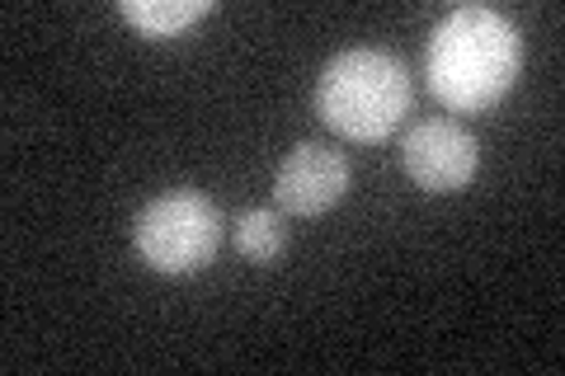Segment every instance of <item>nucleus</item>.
<instances>
[{
  "mask_svg": "<svg viewBox=\"0 0 565 376\" xmlns=\"http://www.w3.org/2000/svg\"><path fill=\"white\" fill-rule=\"evenodd\" d=\"M523 66V39L514 20L486 6L452 10L444 24L429 33L424 47V71H429L434 99L452 114H481L494 99L509 95Z\"/></svg>",
  "mask_w": 565,
  "mask_h": 376,
  "instance_id": "obj_1",
  "label": "nucleus"
},
{
  "mask_svg": "<svg viewBox=\"0 0 565 376\" xmlns=\"http://www.w3.org/2000/svg\"><path fill=\"white\" fill-rule=\"evenodd\" d=\"M316 109L349 141H382L411 114V76L392 52L349 47L321 71Z\"/></svg>",
  "mask_w": 565,
  "mask_h": 376,
  "instance_id": "obj_2",
  "label": "nucleus"
},
{
  "mask_svg": "<svg viewBox=\"0 0 565 376\" xmlns=\"http://www.w3.org/2000/svg\"><path fill=\"white\" fill-rule=\"evenodd\" d=\"M132 245L151 273H166V278L199 273L222 249V212L193 189L161 193V198L141 207V217L132 226Z\"/></svg>",
  "mask_w": 565,
  "mask_h": 376,
  "instance_id": "obj_3",
  "label": "nucleus"
},
{
  "mask_svg": "<svg viewBox=\"0 0 565 376\" xmlns=\"http://www.w3.org/2000/svg\"><path fill=\"white\" fill-rule=\"evenodd\" d=\"M401 155H405V170L419 189L429 193H457L467 189L476 170H481V147L476 137L452 118H429V122H415L401 141Z\"/></svg>",
  "mask_w": 565,
  "mask_h": 376,
  "instance_id": "obj_4",
  "label": "nucleus"
},
{
  "mask_svg": "<svg viewBox=\"0 0 565 376\" xmlns=\"http://www.w3.org/2000/svg\"><path fill=\"white\" fill-rule=\"evenodd\" d=\"M349 189V160L344 151L326 147V141H302L282 155L274 174V198L292 217H321Z\"/></svg>",
  "mask_w": 565,
  "mask_h": 376,
  "instance_id": "obj_5",
  "label": "nucleus"
},
{
  "mask_svg": "<svg viewBox=\"0 0 565 376\" xmlns=\"http://www.w3.org/2000/svg\"><path fill=\"white\" fill-rule=\"evenodd\" d=\"M118 14L132 29L147 33V39H174L193 20L212 14V0H122Z\"/></svg>",
  "mask_w": 565,
  "mask_h": 376,
  "instance_id": "obj_6",
  "label": "nucleus"
},
{
  "mask_svg": "<svg viewBox=\"0 0 565 376\" xmlns=\"http://www.w3.org/2000/svg\"><path fill=\"white\" fill-rule=\"evenodd\" d=\"M236 249L245 259H255V264H269V259H278L282 249H288V226H282V217L269 212V207L245 212V217L236 222Z\"/></svg>",
  "mask_w": 565,
  "mask_h": 376,
  "instance_id": "obj_7",
  "label": "nucleus"
}]
</instances>
